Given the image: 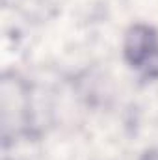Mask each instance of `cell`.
Returning <instances> with one entry per match:
<instances>
[{"label": "cell", "instance_id": "cell-1", "mask_svg": "<svg viewBox=\"0 0 158 160\" xmlns=\"http://www.w3.org/2000/svg\"><path fill=\"white\" fill-rule=\"evenodd\" d=\"M123 54L132 69L147 77L158 75V32L143 22L132 24L125 34Z\"/></svg>", "mask_w": 158, "mask_h": 160}, {"label": "cell", "instance_id": "cell-2", "mask_svg": "<svg viewBox=\"0 0 158 160\" xmlns=\"http://www.w3.org/2000/svg\"><path fill=\"white\" fill-rule=\"evenodd\" d=\"M140 160H158V147L147 149V151L141 155V158H140Z\"/></svg>", "mask_w": 158, "mask_h": 160}]
</instances>
